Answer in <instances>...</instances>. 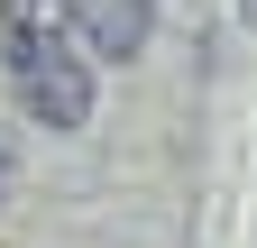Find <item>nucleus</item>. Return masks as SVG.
Returning a JSON list of instances; mask_svg holds the SVG:
<instances>
[{
  "label": "nucleus",
  "instance_id": "f257e3e1",
  "mask_svg": "<svg viewBox=\"0 0 257 248\" xmlns=\"http://www.w3.org/2000/svg\"><path fill=\"white\" fill-rule=\"evenodd\" d=\"M0 65H10V101H28L46 129H83L92 119V74H83V46L46 28L37 0H10L0 19Z\"/></svg>",
  "mask_w": 257,
  "mask_h": 248
},
{
  "label": "nucleus",
  "instance_id": "f03ea898",
  "mask_svg": "<svg viewBox=\"0 0 257 248\" xmlns=\"http://www.w3.org/2000/svg\"><path fill=\"white\" fill-rule=\"evenodd\" d=\"M83 28V46L92 55H110V65H128V55L147 46V28H156V0H64Z\"/></svg>",
  "mask_w": 257,
  "mask_h": 248
},
{
  "label": "nucleus",
  "instance_id": "7ed1b4c3",
  "mask_svg": "<svg viewBox=\"0 0 257 248\" xmlns=\"http://www.w3.org/2000/svg\"><path fill=\"white\" fill-rule=\"evenodd\" d=\"M0 202H10V147H0Z\"/></svg>",
  "mask_w": 257,
  "mask_h": 248
},
{
  "label": "nucleus",
  "instance_id": "20e7f679",
  "mask_svg": "<svg viewBox=\"0 0 257 248\" xmlns=\"http://www.w3.org/2000/svg\"><path fill=\"white\" fill-rule=\"evenodd\" d=\"M239 19H248V28H257V0H239Z\"/></svg>",
  "mask_w": 257,
  "mask_h": 248
}]
</instances>
